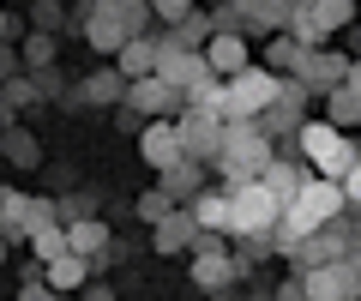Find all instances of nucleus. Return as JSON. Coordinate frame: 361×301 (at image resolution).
<instances>
[{"label": "nucleus", "instance_id": "nucleus-1", "mask_svg": "<svg viewBox=\"0 0 361 301\" xmlns=\"http://www.w3.org/2000/svg\"><path fill=\"white\" fill-rule=\"evenodd\" d=\"M271 157H277V139L271 133H259V121H229L223 127V157H217V169H223V181H259V175L271 169Z\"/></svg>", "mask_w": 361, "mask_h": 301}, {"label": "nucleus", "instance_id": "nucleus-2", "mask_svg": "<svg viewBox=\"0 0 361 301\" xmlns=\"http://www.w3.org/2000/svg\"><path fill=\"white\" fill-rule=\"evenodd\" d=\"M295 151L313 163V175H331V181H343V175L361 163V151L349 145V133L337 127V121H301Z\"/></svg>", "mask_w": 361, "mask_h": 301}, {"label": "nucleus", "instance_id": "nucleus-3", "mask_svg": "<svg viewBox=\"0 0 361 301\" xmlns=\"http://www.w3.org/2000/svg\"><path fill=\"white\" fill-rule=\"evenodd\" d=\"M277 91H283V79L271 73V66H247V73H235L229 91H223V121H259L271 103H277Z\"/></svg>", "mask_w": 361, "mask_h": 301}, {"label": "nucleus", "instance_id": "nucleus-4", "mask_svg": "<svg viewBox=\"0 0 361 301\" xmlns=\"http://www.w3.org/2000/svg\"><path fill=\"white\" fill-rule=\"evenodd\" d=\"M175 127H180V151H187V163H217L223 157V127L229 121L217 115V109H180L175 115Z\"/></svg>", "mask_w": 361, "mask_h": 301}, {"label": "nucleus", "instance_id": "nucleus-5", "mask_svg": "<svg viewBox=\"0 0 361 301\" xmlns=\"http://www.w3.org/2000/svg\"><path fill=\"white\" fill-rule=\"evenodd\" d=\"M229 211H235V235H247V229H277L283 223V199L271 193L265 181H235Z\"/></svg>", "mask_w": 361, "mask_h": 301}, {"label": "nucleus", "instance_id": "nucleus-6", "mask_svg": "<svg viewBox=\"0 0 361 301\" xmlns=\"http://www.w3.org/2000/svg\"><path fill=\"white\" fill-rule=\"evenodd\" d=\"M127 103L139 109L145 121H175L180 109H187V91H175L163 73H145V79H133V85H127Z\"/></svg>", "mask_w": 361, "mask_h": 301}, {"label": "nucleus", "instance_id": "nucleus-7", "mask_svg": "<svg viewBox=\"0 0 361 301\" xmlns=\"http://www.w3.org/2000/svg\"><path fill=\"white\" fill-rule=\"evenodd\" d=\"M301 277H307V301H361L355 259H325V265H313V271H301Z\"/></svg>", "mask_w": 361, "mask_h": 301}, {"label": "nucleus", "instance_id": "nucleus-8", "mask_svg": "<svg viewBox=\"0 0 361 301\" xmlns=\"http://www.w3.org/2000/svg\"><path fill=\"white\" fill-rule=\"evenodd\" d=\"M307 85L301 79H283V91H277V103L265 109V115H259V133H271V139L283 145V139H295L301 133V109H307Z\"/></svg>", "mask_w": 361, "mask_h": 301}, {"label": "nucleus", "instance_id": "nucleus-9", "mask_svg": "<svg viewBox=\"0 0 361 301\" xmlns=\"http://www.w3.org/2000/svg\"><path fill=\"white\" fill-rule=\"evenodd\" d=\"M157 42H163V61H157V73H163L175 91H193V85H205V79H211L205 49H180L175 37H157Z\"/></svg>", "mask_w": 361, "mask_h": 301}, {"label": "nucleus", "instance_id": "nucleus-10", "mask_svg": "<svg viewBox=\"0 0 361 301\" xmlns=\"http://www.w3.org/2000/svg\"><path fill=\"white\" fill-rule=\"evenodd\" d=\"M139 157L151 163L157 175L175 169V163L187 157V151H180V127H175V121H145V133H139Z\"/></svg>", "mask_w": 361, "mask_h": 301}, {"label": "nucleus", "instance_id": "nucleus-11", "mask_svg": "<svg viewBox=\"0 0 361 301\" xmlns=\"http://www.w3.org/2000/svg\"><path fill=\"white\" fill-rule=\"evenodd\" d=\"M295 79L307 85L313 97H325V91H337V85L349 79V54H337V49H307V61H301Z\"/></svg>", "mask_w": 361, "mask_h": 301}, {"label": "nucleus", "instance_id": "nucleus-12", "mask_svg": "<svg viewBox=\"0 0 361 301\" xmlns=\"http://www.w3.org/2000/svg\"><path fill=\"white\" fill-rule=\"evenodd\" d=\"M205 61H211V73H217V79H235V73H247V66H253V42H247L241 30H217V37L205 42Z\"/></svg>", "mask_w": 361, "mask_h": 301}, {"label": "nucleus", "instance_id": "nucleus-13", "mask_svg": "<svg viewBox=\"0 0 361 301\" xmlns=\"http://www.w3.org/2000/svg\"><path fill=\"white\" fill-rule=\"evenodd\" d=\"M235 277H241V265H235L229 241H217V247H199V253H193V283H199V289H229Z\"/></svg>", "mask_w": 361, "mask_h": 301}, {"label": "nucleus", "instance_id": "nucleus-14", "mask_svg": "<svg viewBox=\"0 0 361 301\" xmlns=\"http://www.w3.org/2000/svg\"><path fill=\"white\" fill-rule=\"evenodd\" d=\"M85 42H90L97 54H109V61H115V54H121V49L133 42V30H127V18H121V13H109V6H97V13L85 18Z\"/></svg>", "mask_w": 361, "mask_h": 301}, {"label": "nucleus", "instance_id": "nucleus-15", "mask_svg": "<svg viewBox=\"0 0 361 301\" xmlns=\"http://www.w3.org/2000/svg\"><path fill=\"white\" fill-rule=\"evenodd\" d=\"M307 169H313V163H307V157H301V163H289V157H283V145H277V157H271V169H265V175H259V181H265V187H271V193H277V199H283V205H289V199H295V193H301V187H307V181H313V175H307Z\"/></svg>", "mask_w": 361, "mask_h": 301}, {"label": "nucleus", "instance_id": "nucleus-16", "mask_svg": "<svg viewBox=\"0 0 361 301\" xmlns=\"http://www.w3.org/2000/svg\"><path fill=\"white\" fill-rule=\"evenodd\" d=\"M151 229H157V253H180V247H199V235H205L193 211H169V217H163V223H151Z\"/></svg>", "mask_w": 361, "mask_h": 301}, {"label": "nucleus", "instance_id": "nucleus-17", "mask_svg": "<svg viewBox=\"0 0 361 301\" xmlns=\"http://www.w3.org/2000/svg\"><path fill=\"white\" fill-rule=\"evenodd\" d=\"M66 253H78V259H109V229L97 217H78V223H66Z\"/></svg>", "mask_w": 361, "mask_h": 301}, {"label": "nucleus", "instance_id": "nucleus-18", "mask_svg": "<svg viewBox=\"0 0 361 301\" xmlns=\"http://www.w3.org/2000/svg\"><path fill=\"white\" fill-rule=\"evenodd\" d=\"M193 217L205 235H235V211H229V187L223 193H199L193 199Z\"/></svg>", "mask_w": 361, "mask_h": 301}, {"label": "nucleus", "instance_id": "nucleus-19", "mask_svg": "<svg viewBox=\"0 0 361 301\" xmlns=\"http://www.w3.org/2000/svg\"><path fill=\"white\" fill-rule=\"evenodd\" d=\"M0 235L6 241H30V193L0 187Z\"/></svg>", "mask_w": 361, "mask_h": 301}, {"label": "nucleus", "instance_id": "nucleus-20", "mask_svg": "<svg viewBox=\"0 0 361 301\" xmlns=\"http://www.w3.org/2000/svg\"><path fill=\"white\" fill-rule=\"evenodd\" d=\"M301 61H307V49H301V42L289 37V30H277V37H265V61H259V66H271L277 79H283V73L295 79V73H301Z\"/></svg>", "mask_w": 361, "mask_h": 301}, {"label": "nucleus", "instance_id": "nucleus-21", "mask_svg": "<svg viewBox=\"0 0 361 301\" xmlns=\"http://www.w3.org/2000/svg\"><path fill=\"white\" fill-rule=\"evenodd\" d=\"M157 61H163V42H157V37H133L127 49L115 54V66L127 73V79H145V73H157Z\"/></svg>", "mask_w": 361, "mask_h": 301}, {"label": "nucleus", "instance_id": "nucleus-22", "mask_svg": "<svg viewBox=\"0 0 361 301\" xmlns=\"http://www.w3.org/2000/svg\"><path fill=\"white\" fill-rule=\"evenodd\" d=\"M127 73H121V66H109V73H90L85 85H78V97H85V103H127Z\"/></svg>", "mask_w": 361, "mask_h": 301}, {"label": "nucleus", "instance_id": "nucleus-23", "mask_svg": "<svg viewBox=\"0 0 361 301\" xmlns=\"http://www.w3.org/2000/svg\"><path fill=\"white\" fill-rule=\"evenodd\" d=\"M42 277H49V289H85V283H90V259H78V253H61V259L42 265Z\"/></svg>", "mask_w": 361, "mask_h": 301}, {"label": "nucleus", "instance_id": "nucleus-24", "mask_svg": "<svg viewBox=\"0 0 361 301\" xmlns=\"http://www.w3.org/2000/svg\"><path fill=\"white\" fill-rule=\"evenodd\" d=\"M271 253H277V229H247V235H235V265H241V271H253Z\"/></svg>", "mask_w": 361, "mask_h": 301}, {"label": "nucleus", "instance_id": "nucleus-25", "mask_svg": "<svg viewBox=\"0 0 361 301\" xmlns=\"http://www.w3.org/2000/svg\"><path fill=\"white\" fill-rule=\"evenodd\" d=\"M199 181H205V163H187V157H180L175 169H163V193H169V199L199 193Z\"/></svg>", "mask_w": 361, "mask_h": 301}, {"label": "nucleus", "instance_id": "nucleus-26", "mask_svg": "<svg viewBox=\"0 0 361 301\" xmlns=\"http://www.w3.org/2000/svg\"><path fill=\"white\" fill-rule=\"evenodd\" d=\"M0 151H6V157H13L18 169H37V163H42V151H37V139H30L25 127H6V133H0Z\"/></svg>", "mask_w": 361, "mask_h": 301}, {"label": "nucleus", "instance_id": "nucleus-27", "mask_svg": "<svg viewBox=\"0 0 361 301\" xmlns=\"http://www.w3.org/2000/svg\"><path fill=\"white\" fill-rule=\"evenodd\" d=\"M325 109H331L325 121H337V127H361V97L349 91V85H337V91H325Z\"/></svg>", "mask_w": 361, "mask_h": 301}, {"label": "nucleus", "instance_id": "nucleus-28", "mask_svg": "<svg viewBox=\"0 0 361 301\" xmlns=\"http://www.w3.org/2000/svg\"><path fill=\"white\" fill-rule=\"evenodd\" d=\"M313 18H319V30L325 37H337V30L349 25V18H355V0H319V6H307Z\"/></svg>", "mask_w": 361, "mask_h": 301}, {"label": "nucleus", "instance_id": "nucleus-29", "mask_svg": "<svg viewBox=\"0 0 361 301\" xmlns=\"http://www.w3.org/2000/svg\"><path fill=\"white\" fill-rule=\"evenodd\" d=\"M283 30H289V37H295V42H301V49H319V42H325L319 18H313L307 6H289V25H283Z\"/></svg>", "mask_w": 361, "mask_h": 301}, {"label": "nucleus", "instance_id": "nucleus-30", "mask_svg": "<svg viewBox=\"0 0 361 301\" xmlns=\"http://www.w3.org/2000/svg\"><path fill=\"white\" fill-rule=\"evenodd\" d=\"M30 247H37V259H42V265L61 259V253H66V223H49V229H37V235H30Z\"/></svg>", "mask_w": 361, "mask_h": 301}, {"label": "nucleus", "instance_id": "nucleus-31", "mask_svg": "<svg viewBox=\"0 0 361 301\" xmlns=\"http://www.w3.org/2000/svg\"><path fill=\"white\" fill-rule=\"evenodd\" d=\"M54 49H61V42H54L49 30H30V37H25V66H37V73H42V66L54 61Z\"/></svg>", "mask_w": 361, "mask_h": 301}, {"label": "nucleus", "instance_id": "nucleus-32", "mask_svg": "<svg viewBox=\"0 0 361 301\" xmlns=\"http://www.w3.org/2000/svg\"><path fill=\"white\" fill-rule=\"evenodd\" d=\"M49 223H66V217H61V199H42V193H37V199H30V235L49 229Z\"/></svg>", "mask_w": 361, "mask_h": 301}, {"label": "nucleus", "instance_id": "nucleus-33", "mask_svg": "<svg viewBox=\"0 0 361 301\" xmlns=\"http://www.w3.org/2000/svg\"><path fill=\"white\" fill-rule=\"evenodd\" d=\"M169 211H175V199H169L163 187H157V193H145V199H139V217H145V223H163Z\"/></svg>", "mask_w": 361, "mask_h": 301}, {"label": "nucleus", "instance_id": "nucleus-34", "mask_svg": "<svg viewBox=\"0 0 361 301\" xmlns=\"http://www.w3.org/2000/svg\"><path fill=\"white\" fill-rule=\"evenodd\" d=\"M151 13L163 25H180V18H193V0H151Z\"/></svg>", "mask_w": 361, "mask_h": 301}, {"label": "nucleus", "instance_id": "nucleus-35", "mask_svg": "<svg viewBox=\"0 0 361 301\" xmlns=\"http://www.w3.org/2000/svg\"><path fill=\"white\" fill-rule=\"evenodd\" d=\"M18 301H61V289H49V277H37V283L18 289Z\"/></svg>", "mask_w": 361, "mask_h": 301}, {"label": "nucleus", "instance_id": "nucleus-36", "mask_svg": "<svg viewBox=\"0 0 361 301\" xmlns=\"http://www.w3.org/2000/svg\"><path fill=\"white\" fill-rule=\"evenodd\" d=\"M18 61H25V54H13V42H0V85L18 79Z\"/></svg>", "mask_w": 361, "mask_h": 301}, {"label": "nucleus", "instance_id": "nucleus-37", "mask_svg": "<svg viewBox=\"0 0 361 301\" xmlns=\"http://www.w3.org/2000/svg\"><path fill=\"white\" fill-rule=\"evenodd\" d=\"M54 25H61V0H42L37 6V30H54Z\"/></svg>", "mask_w": 361, "mask_h": 301}, {"label": "nucleus", "instance_id": "nucleus-38", "mask_svg": "<svg viewBox=\"0 0 361 301\" xmlns=\"http://www.w3.org/2000/svg\"><path fill=\"white\" fill-rule=\"evenodd\" d=\"M343 193H349V205H361V163L343 175Z\"/></svg>", "mask_w": 361, "mask_h": 301}, {"label": "nucleus", "instance_id": "nucleus-39", "mask_svg": "<svg viewBox=\"0 0 361 301\" xmlns=\"http://www.w3.org/2000/svg\"><path fill=\"white\" fill-rule=\"evenodd\" d=\"M61 217L78 223V217H90V211H85V199H61Z\"/></svg>", "mask_w": 361, "mask_h": 301}, {"label": "nucleus", "instance_id": "nucleus-40", "mask_svg": "<svg viewBox=\"0 0 361 301\" xmlns=\"http://www.w3.org/2000/svg\"><path fill=\"white\" fill-rule=\"evenodd\" d=\"M343 85H349V91L361 97V61H349V79H343Z\"/></svg>", "mask_w": 361, "mask_h": 301}, {"label": "nucleus", "instance_id": "nucleus-41", "mask_svg": "<svg viewBox=\"0 0 361 301\" xmlns=\"http://www.w3.org/2000/svg\"><path fill=\"white\" fill-rule=\"evenodd\" d=\"M85 301H115V295H109L103 283H85Z\"/></svg>", "mask_w": 361, "mask_h": 301}, {"label": "nucleus", "instance_id": "nucleus-42", "mask_svg": "<svg viewBox=\"0 0 361 301\" xmlns=\"http://www.w3.org/2000/svg\"><path fill=\"white\" fill-rule=\"evenodd\" d=\"M289 6H319V0H289Z\"/></svg>", "mask_w": 361, "mask_h": 301}, {"label": "nucleus", "instance_id": "nucleus-43", "mask_svg": "<svg viewBox=\"0 0 361 301\" xmlns=\"http://www.w3.org/2000/svg\"><path fill=\"white\" fill-rule=\"evenodd\" d=\"M0 265H6V235H0Z\"/></svg>", "mask_w": 361, "mask_h": 301}, {"label": "nucleus", "instance_id": "nucleus-44", "mask_svg": "<svg viewBox=\"0 0 361 301\" xmlns=\"http://www.w3.org/2000/svg\"><path fill=\"white\" fill-rule=\"evenodd\" d=\"M6 30H13V25H6V13H0V37H6Z\"/></svg>", "mask_w": 361, "mask_h": 301}, {"label": "nucleus", "instance_id": "nucleus-45", "mask_svg": "<svg viewBox=\"0 0 361 301\" xmlns=\"http://www.w3.org/2000/svg\"><path fill=\"white\" fill-rule=\"evenodd\" d=\"M0 133H6V115H0Z\"/></svg>", "mask_w": 361, "mask_h": 301}, {"label": "nucleus", "instance_id": "nucleus-46", "mask_svg": "<svg viewBox=\"0 0 361 301\" xmlns=\"http://www.w3.org/2000/svg\"><path fill=\"white\" fill-rule=\"evenodd\" d=\"M355 271H361V253H355Z\"/></svg>", "mask_w": 361, "mask_h": 301}, {"label": "nucleus", "instance_id": "nucleus-47", "mask_svg": "<svg viewBox=\"0 0 361 301\" xmlns=\"http://www.w3.org/2000/svg\"><path fill=\"white\" fill-rule=\"evenodd\" d=\"M355 61H361V54H355Z\"/></svg>", "mask_w": 361, "mask_h": 301}]
</instances>
